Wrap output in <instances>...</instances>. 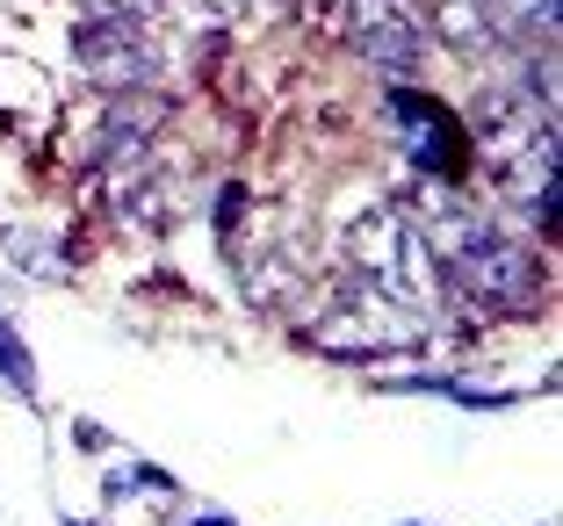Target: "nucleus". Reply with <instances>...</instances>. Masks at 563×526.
<instances>
[{"label":"nucleus","instance_id":"1","mask_svg":"<svg viewBox=\"0 0 563 526\" xmlns=\"http://www.w3.org/2000/svg\"><path fill=\"white\" fill-rule=\"evenodd\" d=\"M80 66L95 72L101 87H131V80H152V44L137 36L131 15H101L95 30L80 36Z\"/></svg>","mask_w":563,"mask_h":526},{"label":"nucleus","instance_id":"2","mask_svg":"<svg viewBox=\"0 0 563 526\" xmlns=\"http://www.w3.org/2000/svg\"><path fill=\"white\" fill-rule=\"evenodd\" d=\"M0 376L15 382L22 396L36 390V376H30V354H22V346H15V332H8V325H0Z\"/></svg>","mask_w":563,"mask_h":526},{"label":"nucleus","instance_id":"3","mask_svg":"<svg viewBox=\"0 0 563 526\" xmlns=\"http://www.w3.org/2000/svg\"><path fill=\"white\" fill-rule=\"evenodd\" d=\"M202 526H224V519H202Z\"/></svg>","mask_w":563,"mask_h":526}]
</instances>
